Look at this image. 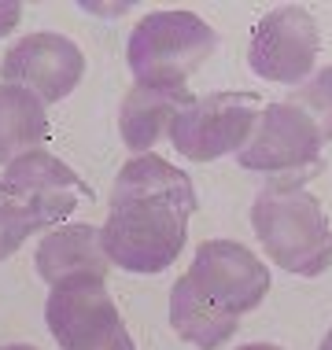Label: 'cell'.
I'll list each match as a JSON object with an SVG mask.
<instances>
[{
	"mask_svg": "<svg viewBox=\"0 0 332 350\" xmlns=\"http://www.w3.org/2000/svg\"><path fill=\"white\" fill-rule=\"evenodd\" d=\"M321 140L318 126L292 103H266L259 111L248 144L236 151V163L251 174H270V177H318L321 163Z\"/></svg>",
	"mask_w": 332,
	"mask_h": 350,
	"instance_id": "obj_5",
	"label": "cell"
},
{
	"mask_svg": "<svg viewBox=\"0 0 332 350\" xmlns=\"http://www.w3.org/2000/svg\"><path fill=\"white\" fill-rule=\"evenodd\" d=\"M107 254L100 247L97 225H66L41 240L37 247V273L44 284H71V280H107Z\"/></svg>",
	"mask_w": 332,
	"mask_h": 350,
	"instance_id": "obj_11",
	"label": "cell"
},
{
	"mask_svg": "<svg viewBox=\"0 0 332 350\" xmlns=\"http://www.w3.org/2000/svg\"><path fill=\"white\" fill-rule=\"evenodd\" d=\"M318 350H332V328H329V336H325V343H321Z\"/></svg>",
	"mask_w": 332,
	"mask_h": 350,
	"instance_id": "obj_21",
	"label": "cell"
},
{
	"mask_svg": "<svg viewBox=\"0 0 332 350\" xmlns=\"http://www.w3.org/2000/svg\"><path fill=\"white\" fill-rule=\"evenodd\" d=\"M192 100L188 89H148V85H133L122 100L118 111V129H122V144L133 155H148L151 144L166 133L170 118Z\"/></svg>",
	"mask_w": 332,
	"mask_h": 350,
	"instance_id": "obj_12",
	"label": "cell"
},
{
	"mask_svg": "<svg viewBox=\"0 0 332 350\" xmlns=\"http://www.w3.org/2000/svg\"><path fill=\"white\" fill-rule=\"evenodd\" d=\"M318 49L321 33L314 15L299 4H281L255 23L248 41V67L266 81L296 85L310 78Z\"/></svg>",
	"mask_w": 332,
	"mask_h": 350,
	"instance_id": "obj_7",
	"label": "cell"
},
{
	"mask_svg": "<svg viewBox=\"0 0 332 350\" xmlns=\"http://www.w3.org/2000/svg\"><path fill=\"white\" fill-rule=\"evenodd\" d=\"M44 321L63 350H111L129 336L103 280L55 284L44 302Z\"/></svg>",
	"mask_w": 332,
	"mask_h": 350,
	"instance_id": "obj_6",
	"label": "cell"
},
{
	"mask_svg": "<svg viewBox=\"0 0 332 350\" xmlns=\"http://www.w3.org/2000/svg\"><path fill=\"white\" fill-rule=\"evenodd\" d=\"M49 140V111L23 85H0V163L30 155Z\"/></svg>",
	"mask_w": 332,
	"mask_h": 350,
	"instance_id": "obj_14",
	"label": "cell"
},
{
	"mask_svg": "<svg viewBox=\"0 0 332 350\" xmlns=\"http://www.w3.org/2000/svg\"><path fill=\"white\" fill-rule=\"evenodd\" d=\"M185 277L196 284L199 295L211 299L218 310L233 317L251 314L270 291L266 262L255 258V251H248L236 240H203Z\"/></svg>",
	"mask_w": 332,
	"mask_h": 350,
	"instance_id": "obj_8",
	"label": "cell"
},
{
	"mask_svg": "<svg viewBox=\"0 0 332 350\" xmlns=\"http://www.w3.org/2000/svg\"><path fill=\"white\" fill-rule=\"evenodd\" d=\"M85 74L81 49L63 33H30L12 44L0 67L4 85H23L41 103H60L78 89Z\"/></svg>",
	"mask_w": 332,
	"mask_h": 350,
	"instance_id": "obj_9",
	"label": "cell"
},
{
	"mask_svg": "<svg viewBox=\"0 0 332 350\" xmlns=\"http://www.w3.org/2000/svg\"><path fill=\"white\" fill-rule=\"evenodd\" d=\"M218 49L214 26L192 12H151L133 26L126 63L137 85L148 89H185V81Z\"/></svg>",
	"mask_w": 332,
	"mask_h": 350,
	"instance_id": "obj_3",
	"label": "cell"
},
{
	"mask_svg": "<svg viewBox=\"0 0 332 350\" xmlns=\"http://www.w3.org/2000/svg\"><path fill=\"white\" fill-rule=\"evenodd\" d=\"M0 350H37V347H26V343H12V347H0Z\"/></svg>",
	"mask_w": 332,
	"mask_h": 350,
	"instance_id": "obj_20",
	"label": "cell"
},
{
	"mask_svg": "<svg viewBox=\"0 0 332 350\" xmlns=\"http://www.w3.org/2000/svg\"><path fill=\"white\" fill-rule=\"evenodd\" d=\"M34 232H37V221H34V214L26 211V203L15 200V196L0 185V262L12 258Z\"/></svg>",
	"mask_w": 332,
	"mask_h": 350,
	"instance_id": "obj_16",
	"label": "cell"
},
{
	"mask_svg": "<svg viewBox=\"0 0 332 350\" xmlns=\"http://www.w3.org/2000/svg\"><path fill=\"white\" fill-rule=\"evenodd\" d=\"M236 350H284L277 343H248V347H236Z\"/></svg>",
	"mask_w": 332,
	"mask_h": 350,
	"instance_id": "obj_18",
	"label": "cell"
},
{
	"mask_svg": "<svg viewBox=\"0 0 332 350\" xmlns=\"http://www.w3.org/2000/svg\"><path fill=\"white\" fill-rule=\"evenodd\" d=\"M18 18H23V4H15V0H0V37H8L18 26Z\"/></svg>",
	"mask_w": 332,
	"mask_h": 350,
	"instance_id": "obj_17",
	"label": "cell"
},
{
	"mask_svg": "<svg viewBox=\"0 0 332 350\" xmlns=\"http://www.w3.org/2000/svg\"><path fill=\"white\" fill-rule=\"evenodd\" d=\"M284 103L299 107L303 115H307V118L318 126L321 140L329 144V140H332V67L318 70L314 78H307Z\"/></svg>",
	"mask_w": 332,
	"mask_h": 350,
	"instance_id": "obj_15",
	"label": "cell"
},
{
	"mask_svg": "<svg viewBox=\"0 0 332 350\" xmlns=\"http://www.w3.org/2000/svg\"><path fill=\"white\" fill-rule=\"evenodd\" d=\"M170 325L185 343L199 350H218L236 336L240 317L225 314L211 299H203L188 277H177V284L170 288Z\"/></svg>",
	"mask_w": 332,
	"mask_h": 350,
	"instance_id": "obj_13",
	"label": "cell"
},
{
	"mask_svg": "<svg viewBox=\"0 0 332 350\" xmlns=\"http://www.w3.org/2000/svg\"><path fill=\"white\" fill-rule=\"evenodd\" d=\"M0 185H4L15 200L26 203V211L34 214L37 229L60 225L66 214H74V206L81 200H92V188L85 185L63 159H55L52 151H44V148L15 159V163L4 170Z\"/></svg>",
	"mask_w": 332,
	"mask_h": 350,
	"instance_id": "obj_10",
	"label": "cell"
},
{
	"mask_svg": "<svg viewBox=\"0 0 332 350\" xmlns=\"http://www.w3.org/2000/svg\"><path fill=\"white\" fill-rule=\"evenodd\" d=\"M196 188L185 170L163 155H133L111 188V214L100 225V247L111 266L163 273L177 262L196 214Z\"/></svg>",
	"mask_w": 332,
	"mask_h": 350,
	"instance_id": "obj_1",
	"label": "cell"
},
{
	"mask_svg": "<svg viewBox=\"0 0 332 350\" xmlns=\"http://www.w3.org/2000/svg\"><path fill=\"white\" fill-rule=\"evenodd\" d=\"M307 177H277L251 203V229L266 258L296 277H321L332 266V229L318 196L303 188Z\"/></svg>",
	"mask_w": 332,
	"mask_h": 350,
	"instance_id": "obj_2",
	"label": "cell"
},
{
	"mask_svg": "<svg viewBox=\"0 0 332 350\" xmlns=\"http://www.w3.org/2000/svg\"><path fill=\"white\" fill-rule=\"evenodd\" d=\"M111 350H137V347H133V339L126 336V339H122V343H118V347H111Z\"/></svg>",
	"mask_w": 332,
	"mask_h": 350,
	"instance_id": "obj_19",
	"label": "cell"
},
{
	"mask_svg": "<svg viewBox=\"0 0 332 350\" xmlns=\"http://www.w3.org/2000/svg\"><path fill=\"white\" fill-rule=\"evenodd\" d=\"M262 100L259 92H211V96H192L170 118L166 137L170 144L192 163H211L229 151L248 144L255 122H259Z\"/></svg>",
	"mask_w": 332,
	"mask_h": 350,
	"instance_id": "obj_4",
	"label": "cell"
}]
</instances>
